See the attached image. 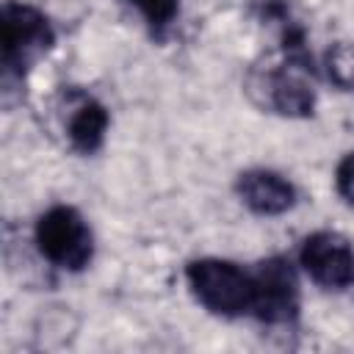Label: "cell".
Here are the masks:
<instances>
[{"label": "cell", "instance_id": "cell-8", "mask_svg": "<svg viewBox=\"0 0 354 354\" xmlns=\"http://www.w3.org/2000/svg\"><path fill=\"white\" fill-rule=\"evenodd\" d=\"M238 199L254 216H282L296 205V185L274 169H246L235 180Z\"/></svg>", "mask_w": 354, "mask_h": 354}, {"label": "cell", "instance_id": "cell-1", "mask_svg": "<svg viewBox=\"0 0 354 354\" xmlns=\"http://www.w3.org/2000/svg\"><path fill=\"white\" fill-rule=\"evenodd\" d=\"M249 100L285 119H307L315 111V64L307 50L304 30L296 22L279 28L277 50L260 55L243 77Z\"/></svg>", "mask_w": 354, "mask_h": 354}, {"label": "cell", "instance_id": "cell-5", "mask_svg": "<svg viewBox=\"0 0 354 354\" xmlns=\"http://www.w3.org/2000/svg\"><path fill=\"white\" fill-rule=\"evenodd\" d=\"M254 279V304L252 318L266 326H288L299 318V279L288 257L271 254L252 268Z\"/></svg>", "mask_w": 354, "mask_h": 354}, {"label": "cell", "instance_id": "cell-9", "mask_svg": "<svg viewBox=\"0 0 354 354\" xmlns=\"http://www.w3.org/2000/svg\"><path fill=\"white\" fill-rule=\"evenodd\" d=\"M324 72L326 80L340 91H354V44L335 41L324 53Z\"/></svg>", "mask_w": 354, "mask_h": 354}, {"label": "cell", "instance_id": "cell-4", "mask_svg": "<svg viewBox=\"0 0 354 354\" xmlns=\"http://www.w3.org/2000/svg\"><path fill=\"white\" fill-rule=\"evenodd\" d=\"M33 241L39 254L69 274L88 268L94 257V232L83 213L72 205H53L47 207L33 227Z\"/></svg>", "mask_w": 354, "mask_h": 354}, {"label": "cell", "instance_id": "cell-10", "mask_svg": "<svg viewBox=\"0 0 354 354\" xmlns=\"http://www.w3.org/2000/svg\"><path fill=\"white\" fill-rule=\"evenodd\" d=\"M124 3H130L144 17L149 33L158 39L174 25V19L180 14V0H124Z\"/></svg>", "mask_w": 354, "mask_h": 354}, {"label": "cell", "instance_id": "cell-2", "mask_svg": "<svg viewBox=\"0 0 354 354\" xmlns=\"http://www.w3.org/2000/svg\"><path fill=\"white\" fill-rule=\"evenodd\" d=\"M55 44V28L50 17L22 0H6L0 11V66L6 83H19L30 66Z\"/></svg>", "mask_w": 354, "mask_h": 354}, {"label": "cell", "instance_id": "cell-3", "mask_svg": "<svg viewBox=\"0 0 354 354\" xmlns=\"http://www.w3.org/2000/svg\"><path fill=\"white\" fill-rule=\"evenodd\" d=\"M185 282L207 313L218 318L252 315L254 279L249 268L224 257H196L185 263Z\"/></svg>", "mask_w": 354, "mask_h": 354}, {"label": "cell", "instance_id": "cell-7", "mask_svg": "<svg viewBox=\"0 0 354 354\" xmlns=\"http://www.w3.org/2000/svg\"><path fill=\"white\" fill-rule=\"evenodd\" d=\"M108 124H111V113L94 94L80 88L64 91V133L75 152L80 155L100 152L108 136Z\"/></svg>", "mask_w": 354, "mask_h": 354}, {"label": "cell", "instance_id": "cell-6", "mask_svg": "<svg viewBox=\"0 0 354 354\" xmlns=\"http://www.w3.org/2000/svg\"><path fill=\"white\" fill-rule=\"evenodd\" d=\"M301 271L326 290H346L354 285V246L335 230H315L299 246Z\"/></svg>", "mask_w": 354, "mask_h": 354}, {"label": "cell", "instance_id": "cell-11", "mask_svg": "<svg viewBox=\"0 0 354 354\" xmlns=\"http://www.w3.org/2000/svg\"><path fill=\"white\" fill-rule=\"evenodd\" d=\"M335 188L346 205L354 207V149L346 152L335 166Z\"/></svg>", "mask_w": 354, "mask_h": 354}]
</instances>
